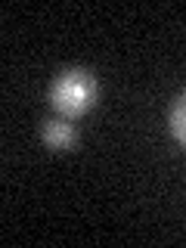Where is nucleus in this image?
Here are the masks:
<instances>
[{
  "label": "nucleus",
  "instance_id": "7ed1b4c3",
  "mask_svg": "<svg viewBox=\"0 0 186 248\" xmlns=\"http://www.w3.org/2000/svg\"><path fill=\"white\" fill-rule=\"evenodd\" d=\"M170 130H174V137L186 146V93L177 99L174 112H170Z\"/></svg>",
  "mask_w": 186,
  "mask_h": 248
},
{
  "label": "nucleus",
  "instance_id": "f03ea898",
  "mask_svg": "<svg viewBox=\"0 0 186 248\" xmlns=\"http://www.w3.org/2000/svg\"><path fill=\"white\" fill-rule=\"evenodd\" d=\"M44 143L50 146V149H68L72 146V140H75V130H72V124H65V121H59V118H50V121H44Z\"/></svg>",
  "mask_w": 186,
  "mask_h": 248
},
{
  "label": "nucleus",
  "instance_id": "f257e3e1",
  "mask_svg": "<svg viewBox=\"0 0 186 248\" xmlns=\"http://www.w3.org/2000/svg\"><path fill=\"white\" fill-rule=\"evenodd\" d=\"M53 106L59 108L62 115H81L87 112L96 99V81H93L90 72L84 68H72V72H62L56 81H53Z\"/></svg>",
  "mask_w": 186,
  "mask_h": 248
}]
</instances>
